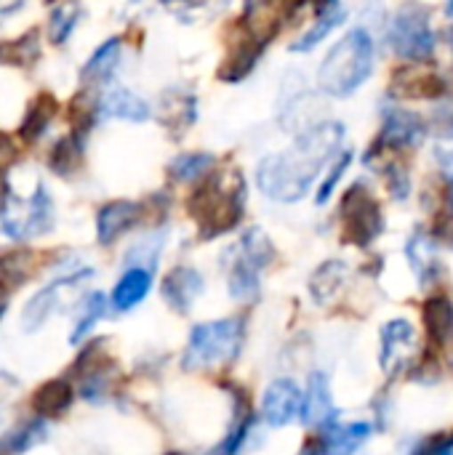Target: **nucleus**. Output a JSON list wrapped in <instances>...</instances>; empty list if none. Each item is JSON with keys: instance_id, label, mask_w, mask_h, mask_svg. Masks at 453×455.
I'll use <instances>...</instances> for the list:
<instances>
[{"instance_id": "obj_6", "label": "nucleus", "mask_w": 453, "mask_h": 455, "mask_svg": "<svg viewBox=\"0 0 453 455\" xmlns=\"http://www.w3.org/2000/svg\"><path fill=\"white\" fill-rule=\"evenodd\" d=\"M339 211H342V235L350 245L366 248L384 229L382 205L363 184H352L344 192Z\"/></svg>"}, {"instance_id": "obj_36", "label": "nucleus", "mask_w": 453, "mask_h": 455, "mask_svg": "<svg viewBox=\"0 0 453 455\" xmlns=\"http://www.w3.org/2000/svg\"><path fill=\"white\" fill-rule=\"evenodd\" d=\"M350 163H352V152H339V155H336V163H334V168L328 171V176H326V181L320 184V192H318V203H320V205L334 195V189H336V184L342 181V176H344V171L350 168Z\"/></svg>"}, {"instance_id": "obj_32", "label": "nucleus", "mask_w": 453, "mask_h": 455, "mask_svg": "<svg viewBox=\"0 0 453 455\" xmlns=\"http://www.w3.org/2000/svg\"><path fill=\"white\" fill-rule=\"evenodd\" d=\"M251 427H254V413H251L248 400L243 397V400H240V408H238V413H235L232 429L227 432V437H224V440H222L208 455H238L240 453V448L246 445V440H248Z\"/></svg>"}, {"instance_id": "obj_17", "label": "nucleus", "mask_w": 453, "mask_h": 455, "mask_svg": "<svg viewBox=\"0 0 453 455\" xmlns=\"http://www.w3.org/2000/svg\"><path fill=\"white\" fill-rule=\"evenodd\" d=\"M334 400L328 389V379L323 373H312L307 384V395H302V421L307 427L328 429L334 424Z\"/></svg>"}, {"instance_id": "obj_12", "label": "nucleus", "mask_w": 453, "mask_h": 455, "mask_svg": "<svg viewBox=\"0 0 453 455\" xmlns=\"http://www.w3.org/2000/svg\"><path fill=\"white\" fill-rule=\"evenodd\" d=\"M302 413V389L291 379H275L262 400V416L270 427H286Z\"/></svg>"}, {"instance_id": "obj_33", "label": "nucleus", "mask_w": 453, "mask_h": 455, "mask_svg": "<svg viewBox=\"0 0 453 455\" xmlns=\"http://www.w3.org/2000/svg\"><path fill=\"white\" fill-rule=\"evenodd\" d=\"M45 440V421L43 419H35V421H27V424H19L13 432H8L3 440H0V451L8 455L27 453L29 448H35L37 443Z\"/></svg>"}, {"instance_id": "obj_8", "label": "nucleus", "mask_w": 453, "mask_h": 455, "mask_svg": "<svg viewBox=\"0 0 453 455\" xmlns=\"http://www.w3.org/2000/svg\"><path fill=\"white\" fill-rule=\"evenodd\" d=\"M425 136H427V125L417 112L403 109V107H384L382 109V131L374 141L390 152H400V149L419 147L425 141Z\"/></svg>"}, {"instance_id": "obj_30", "label": "nucleus", "mask_w": 453, "mask_h": 455, "mask_svg": "<svg viewBox=\"0 0 453 455\" xmlns=\"http://www.w3.org/2000/svg\"><path fill=\"white\" fill-rule=\"evenodd\" d=\"M371 435V427L368 424H350V427H334L326 432L323 440V448L326 455H350L358 445L366 443V437Z\"/></svg>"}, {"instance_id": "obj_11", "label": "nucleus", "mask_w": 453, "mask_h": 455, "mask_svg": "<svg viewBox=\"0 0 453 455\" xmlns=\"http://www.w3.org/2000/svg\"><path fill=\"white\" fill-rule=\"evenodd\" d=\"M144 219V205L136 200H112L96 213V240L99 245L117 243L125 232H131Z\"/></svg>"}, {"instance_id": "obj_26", "label": "nucleus", "mask_w": 453, "mask_h": 455, "mask_svg": "<svg viewBox=\"0 0 453 455\" xmlns=\"http://www.w3.org/2000/svg\"><path fill=\"white\" fill-rule=\"evenodd\" d=\"M80 3L77 0H61L59 5L51 8L48 13V24H45V35L51 45H64L69 40V35L75 32L77 21H80Z\"/></svg>"}, {"instance_id": "obj_34", "label": "nucleus", "mask_w": 453, "mask_h": 455, "mask_svg": "<svg viewBox=\"0 0 453 455\" xmlns=\"http://www.w3.org/2000/svg\"><path fill=\"white\" fill-rule=\"evenodd\" d=\"M37 56H40V35H37V29H29L19 40H11V43L0 45V61H5L11 67H32V61H37Z\"/></svg>"}, {"instance_id": "obj_37", "label": "nucleus", "mask_w": 453, "mask_h": 455, "mask_svg": "<svg viewBox=\"0 0 453 455\" xmlns=\"http://www.w3.org/2000/svg\"><path fill=\"white\" fill-rule=\"evenodd\" d=\"M382 173L387 176V184H390V192H392V197H398V200H406V197H409V192H411V179H409V171H406L403 165H398V160H395V163H390V165H387Z\"/></svg>"}, {"instance_id": "obj_40", "label": "nucleus", "mask_w": 453, "mask_h": 455, "mask_svg": "<svg viewBox=\"0 0 453 455\" xmlns=\"http://www.w3.org/2000/svg\"><path fill=\"white\" fill-rule=\"evenodd\" d=\"M13 157H16V149H13V144H11V139L0 133V171H5V168L11 165Z\"/></svg>"}, {"instance_id": "obj_4", "label": "nucleus", "mask_w": 453, "mask_h": 455, "mask_svg": "<svg viewBox=\"0 0 453 455\" xmlns=\"http://www.w3.org/2000/svg\"><path fill=\"white\" fill-rule=\"evenodd\" d=\"M243 341V320L224 317L211 323H198L190 331V341L184 349V371H208L219 368L238 357Z\"/></svg>"}, {"instance_id": "obj_14", "label": "nucleus", "mask_w": 453, "mask_h": 455, "mask_svg": "<svg viewBox=\"0 0 453 455\" xmlns=\"http://www.w3.org/2000/svg\"><path fill=\"white\" fill-rule=\"evenodd\" d=\"M264 48H267V40L254 37L240 24V40H235L230 45V53H227V59H224V64L219 69V80H224V83H240L256 67V61H259V56H262Z\"/></svg>"}, {"instance_id": "obj_21", "label": "nucleus", "mask_w": 453, "mask_h": 455, "mask_svg": "<svg viewBox=\"0 0 453 455\" xmlns=\"http://www.w3.org/2000/svg\"><path fill=\"white\" fill-rule=\"evenodd\" d=\"M150 288H152V272L147 267H128L123 277L115 283L109 301L117 312H131L147 299Z\"/></svg>"}, {"instance_id": "obj_35", "label": "nucleus", "mask_w": 453, "mask_h": 455, "mask_svg": "<svg viewBox=\"0 0 453 455\" xmlns=\"http://www.w3.org/2000/svg\"><path fill=\"white\" fill-rule=\"evenodd\" d=\"M104 315H107V296L104 293H88L83 299V304H80V317L75 323V331H72L69 341L72 344H80Z\"/></svg>"}, {"instance_id": "obj_45", "label": "nucleus", "mask_w": 453, "mask_h": 455, "mask_svg": "<svg viewBox=\"0 0 453 455\" xmlns=\"http://www.w3.org/2000/svg\"><path fill=\"white\" fill-rule=\"evenodd\" d=\"M449 43H451V48H453V27L449 29Z\"/></svg>"}, {"instance_id": "obj_10", "label": "nucleus", "mask_w": 453, "mask_h": 455, "mask_svg": "<svg viewBox=\"0 0 453 455\" xmlns=\"http://www.w3.org/2000/svg\"><path fill=\"white\" fill-rule=\"evenodd\" d=\"M390 91L395 99L435 101L446 93V80L425 64H403L400 69L392 72Z\"/></svg>"}, {"instance_id": "obj_48", "label": "nucleus", "mask_w": 453, "mask_h": 455, "mask_svg": "<svg viewBox=\"0 0 453 455\" xmlns=\"http://www.w3.org/2000/svg\"><path fill=\"white\" fill-rule=\"evenodd\" d=\"M166 455H179V453H166Z\"/></svg>"}, {"instance_id": "obj_29", "label": "nucleus", "mask_w": 453, "mask_h": 455, "mask_svg": "<svg viewBox=\"0 0 453 455\" xmlns=\"http://www.w3.org/2000/svg\"><path fill=\"white\" fill-rule=\"evenodd\" d=\"M344 277H347V267L342 261H326L315 269L312 280H310V293L318 304H328L339 288L344 285Z\"/></svg>"}, {"instance_id": "obj_1", "label": "nucleus", "mask_w": 453, "mask_h": 455, "mask_svg": "<svg viewBox=\"0 0 453 455\" xmlns=\"http://www.w3.org/2000/svg\"><path fill=\"white\" fill-rule=\"evenodd\" d=\"M344 125L339 120H320L307 125L286 152L267 155L256 165L259 189L275 203H299L320 176V171L339 155Z\"/></svg>"}, {"instance_id": "obj_42", "label": "nucleus", "mask_w": 453, "mask_h": 455, "mask_svg": "<svg viewBox=\"0 0 453 455\" xmlns=\"http://www.w3.org/2000/svg\"><path fill=\"white\" fill-rule=\"evenodd\" d=\"M299 455H326V448H323V440L318 437V440H310L304 448H302V453Z\"/></svg>"}, {"instance_id": "obj_9", "label": "nucleus", "mask_w": 453, "mask_h": 455, "mask_svg": "<svg viewBox=\"0 0 453 455\" xmlns=\"http://www.w3.org/2000/svg\"><path fill=\"white\" fill-rule=\"evenodd\" d=\"M93 272L91 269H80V272H72L67 277H59L53 280L51 285H45L43 291H37L27 304H24V312H21V325L27 333H37L48 320L51 315L59 309L61 304V293L69 291V288H77L80 283H85Z\"/></svg>"}, {"instance_id": "obj_46", "label": "nucleus", "mask_w": 453, "mask_h": 455, "mask_svg": "<svg viewBox=\"0 0 453 455\" xmlns=\"http://www.w3.org/2000/svg\"><path fill=\"white\" fill-rule=\"evenodd\" d=\"M449 13L453 16V0H449Z\"/></svg>"}, {"instance_id": "obj_19", "label": "nucleus", "mask_w": 453, "mask_h": 455, "mask_svg": "<svg viewBox=\"0 0 453 455\" xmlns=\"http://www.w3.org/2000/svg\"><path fill=\"white\" fill-rule=\"evenodd\" d=\"M75 400V389L67 379H51L40 384L32 395V413L37 419H61Z\"/></svg>"}, {"instance_id": "obj_18", "label": "nucleus", "mask_w": 453, "mask_h": 455, "mask_svg": "<svg viewBox=\"0 0 453 455\" xmlns=\"http://www.w3.org/2000/svg\"><path fill=\"white\" fill-rule=\"evenodd\" d=\"M120 53H123V43L120 37H109L104 40L83 64L80 69V80L85 88H99V85H107L120 64Z\"/></svg>"}, {"instance_id": "obj_3", "label": "nucleus", "mask_w": 453, "mask_h": 455, "mask_svg": "<svg viewBox=\"0 0 453 455\" xmlns=\"http://www.w3.org/2000/svg\"><path fill=\"white\" fill-rule=\"evenodd\" d=\"M374 72V40L363 27L350 29L326 53L318 69V85L323 93L344 99L355 93Z\"/></svg>"}, {"instance_id": "obj_20", "label": "nucleus", "mask_w": 453, "mask_h": 455, "mask_svg": "<svg viewBox=\"0 0 453 455\" xmlns=\"http://www.w3.org/2000/svg\"><path fill=\"white\" fill-rule=\"evenodd\" d=\"M59 112V101L53 99V93L48 91H40L24 109L21 115V123H19V139L24 144H35L51 125V120L56 117Z\"/></svg>"}, {"instance_id": "obj_2", "label": "nucleus", "mask_w": 453, "mask_h": 455, "mask_svg": "<svg viewBox=\"0 0 453 455\" xmlns=\"http://www.w3.org/2000/svg\"><path fill=\"white\" fill-rule=\"evenodd\" d=\"M246 187L240 171H211L190 195V216L206 240L235 229L243 219Z\"/></svg>"}, {"instance_id": "obj_39", "label": "nucleus", "mask_w": 453, "mask_h": 455, "mask_svg": "<svg viewBox=\"0 0 453 455\" xmlns=\"http://www.w3.org/2000/svg\"><path fill=\"white\" fill-rule=\"evenodd\" d=\"M453 448L449 445L446 437H435V440H427L422 448H417L414 455H451Z\"/></svg>"}, {"instance_id": "obj_23", "label": "nucleus", "mask_w": 453, "mask_h": 455, "mask_svg": "<svg viewBox=\"0 0 453 455\" xmlns=\"http://www.w3.org/2000/svg\"><path fill=\"white\" fill-rule=\"evenodd\" d=\"M37 272V253L35 251H8L0 253V285L5 291H16Z\"/></svg>"}, {"instance_id": "obj_47", "label": "nucleus", "mask_w": 453, "mask_h": 455, "mask_svg": "<svg viewBox=\"0 0 453 455\" xmlns=\"http://www.w3.org/2000/svg\"><path fill=\"white\" fill-rule=\"evenodd\" d=\"M446 440H449V445H451V448H453V435H449V437H446Z\"/></svg>"}, {"instance_id": "obj_44", "label": "nucleus", "mask_w": 453, "mask_h": 455, "mask_svg": "<svg viewBox=\"0 0 453 455\" xmlns=\"http://www.w3.org/2000/svg\"><path fill=\"white\" fill-rule=\"evenodd\" d=\"M163 3H195V0H163Z\"/></svg>"}, {"instance_id": "obj_41", "label": "nucleus", "mask_w": 453, "mask_h": 455, "mask_svg": "<svg viewBox=\"0 0 453 455\" xmlns=\"http://www.w3.org/2000/svg\"><path fill=\"white\" fill-rule=\"evenodd\" d=\"M24 5H27V0H0V21L13 16V13H19Z\"/></svg>"}, {"instance_id": "obj_13", "label": "nucleus", "mask_w": 453, "mask_h": 455, "mask_svg": "<svg viewBox=\"0 0 453 455\" xmlns=\"http://www.w3.org/2000/svg\"><path fill=\"white\" fill-rule=\"evenodd\" d=\"M417 349V331L406 320H392L382 331V368L395 376L406 368Z\"/></svg>"}, {"instance_id": "obj_43", "label": "nucleus", "mask_w": 453, "mask_h": 455, "mask_svg": "<svg viewBox=\"0 0 453 455\" xmlns=\"http://www.w3.org/2000/svg\"><path fill=\"white\" fill-rule=\"evenodd\" d=\"M5 205H8V187H5V179H3V171H0V213H3Z\"/></svg>"}, {"instance_id": "obj_31", "label": "nucleus", "mask_w": 453, "mask_h": 455, "mask_svg": "<svg viewBox=\"0 0 453 455\" xmlns=\"http://www.w3.org/2000/svg\"><path fill=\"white\" fill-rule=\"evenodd\" d=\"M422 317H425V328H427L430 339L443 341L453 328V304L446 296H433L425 301Z\"/></svg>"}, {"instance_id": "obj_25", "label": "nucleus", "mask_w": 453, "mask_h": 455, "mask_svg": "<svg viewBox=\"0 0 453 455\" xmlns=\"http://www.w3.org/2000/svg\"><path fill=\"white\" fill-rule=\"evenodd\" d=\"M85 147V136L80 133H67L64 139H59L51 152H48V168L56 173V176H69L80 168L83 163V149Z\"/></svg>"}, {"instance_id": "obj_15", "label": "nucleus", "mask_w": 453, "mask_h": 455, "mask_svg": "<svg viewBox=\"0 0 453 455\" xmlns=\"http://www.w3.org/2000/svg\"><path fill=\"white\" fill-rule=\"evenodd\" d=\"M203 288H206L203 275L195 267H176L163 280V299H166V304L171 309H176L179 315H184L200 299Z\"/></svg>"}, {"instance_id": "obj_24", "label": "nucleus", "mask_w": 453, "mask_h": 455, "mask_svg": "<svg viewBox=\"0 0 453 455\" xmlns=\"http://www.w3.org/2000/svg\"><path fill=\"white\" fill-rule=\"evenodd\" d=\"M347 19V8L342 5V3H336V5H331V8H326V11H320V13H315V21H312V27L291 45V51H296V53H304V51H312L318 43H323L342 21Z\"/></svg>"}, {"instance_id": "obj_28", "label": "nucleus", "mask_w": 453, "mask_h": 455, "mask_svg": "<svg viewBox=\"0 0 453 455\" xmlns=\"http://www.w3.org/2000/svg\"><path fill=\"white\" fill-rule=\"evenodd\" d=\"M214 168H216V157L208 155V152H184V155H176L168 163L171 176L176 181H184V184H192V181L206 179Z\"/></svg>"}, {"instance_id": "obj_5", "label": "nucleus", "mask_w": 453, "mask_h": 455, "mask_svg": "<svg viewBox=\"0 0 453 455\" xmlns=\"http://www.w3.org/2000/svg\"><path fill=\"white\" fill-rule=\"evenodd\" d=\"M387 40H390V48L400 59L411 64L430 61L435 53V32L430 24V8L417 0L403 3L390 21Z\"/></svg>"}, {"instance_id": "obj_38", "label": "nucleus", "mask_w": 453, "mask_h": 455, "mask_svg": "<svg viewBox=\"0 0 453 455\" xmlns=\"http://www.w3.org/2000/svg\"><path fill=\"white\" fill-rule=\"evenodd\" d=\"M438 165H441V176L446 181V189H449V203L453 208V152L449 149H441L438 152Z\"/></svg>"}, {"instance_id": "obj_7", "label": "nucleus", "mask_w": 453, "mask_h": 455, "mask_svg": "<svg viewBox=\"0 0 453 455\" xmlns=\"http://www.w3.org/2000/svg\"><path fill=\"white\" fill-rule=\"evenodd\" d=\"M53 203L45 187H37L24 203H11L0 213V227L11 240L40 237L53 229Z\"/></svg>"}, {"instance_id": "obj_16", "label": "nucleus", "mask_w": 453, "mask_h": 455, "mask_svg": "<svg viewBox=\"0 0 453 455\" xmlns=\"http://www.w3.org/2000/svg\"><path fill=\"white\" fill-rule=\"evenodd\" d=\"M96 112L101 117H109V120H125V123H144L150 120L152 109L150 104L133 93L131 88H123V85H112L99 101H96Z\"/></svg>"}, {"instance_id": "obj_27", "label": "nucleus", "mask_w": 453, "mask_h": 455, "mask_svg": "<svg viewBox=\"0 0 453 455\" xmlns=\"http://www.w3.org/2000/svg\"><path fill=\"white\" fill-rule=\"evenodd\" d=\"M259 275L262 269L254 267L248 259H243L240 253L235 256L232 267H230V277H227V285H230V296L235 301H254L259 296Z\"/></svg>"}, {"instance_id": "obj_22", "label": "nucleus", "mask_w": 453, "mask_h": 455, "mask_svg": "<svg viewBox=\"0 0 453 455\" xmlns=\"http://www.w3.org/2000/svg\"><path fill=\"white\" fill-rule=\"evenodd\" d=\"M160 117L171 131H187L198 120V99L190 91L171 88L160 99Z\"/></svg>"}]
</instances>
